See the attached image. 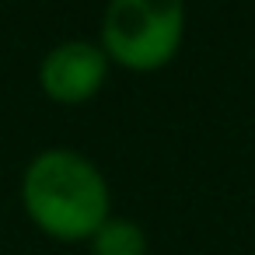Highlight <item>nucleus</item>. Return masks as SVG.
<instances>
[{
    "instance_id": "1",
    "label": "nucleus",
    "mask_w": 255,
    "mask_h": 255,
    "mask_svg": "<svg viewBox=\"0 0 255 255\" xmlns=\"http://www.w3.org/2000/svg\"><path fill=\"white\" fill-rule=\"evenodd\" d=\"M21 203L32 224L56 241H88L112 217L105 175L91 157L70 147H49L28 161Z\"/></svg>"
},
{
    "instance_id": "2",
    "label": "nucleus",
    "mask_w": 255,
    "mask_h": 255,
    "mask_svg": "<svg viewBox=\"0 0 255 255\" xmlns=\"http://www.w3.org/2000/svg\"><path fill=\"white\" fill-rule=\"evenodd\" d=\"M185 39L182 0H109L102 18V49L112 63L150 74L168 67Z\"/></svg>"
},
{
    "instance_id": "3",
    "label": "nucleus",
    "mask_w": 255,
    "mask_h": 255,
    "mask_svg": "<svg viewBox=\"0 0 255 255\" xmlns=\"http://www.w3.org/2000/svg\"><path fill=\"white\" fill-rule=\"evenodd\" d=\"M109 77V56L88 39H67L53 46L39 63V88L60 105L91 102Z\"/></svg>"
},
{
    "instance_id": "4",
    "label": "nucleus",
    "mask_w": 255,
    "mask_h": 255,
    "mask_svg": "<svg viewBox=\"0 0 255 255\" xmlns=\"http://www.w3.org/2000/svg\"><path fill=\"white\" fill-rule=\"evenodd\" d=\"M88 241L91 255H147V231L129 217H109Z\"/></svg>"
}]
</instances>
